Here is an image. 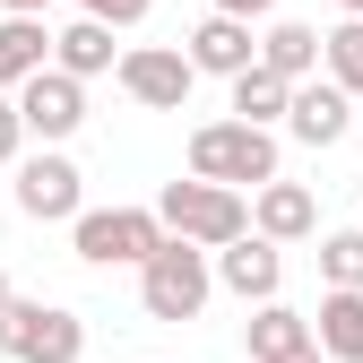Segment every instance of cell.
Returning a JSON list of instances; mask_svg holds the SVG:
<instances>
[{
	"instance_id": "obj_1",
	"label": "cell",
	"mask_w": 363,
	"mask_h": 363,
	"mask_svg": "<svg viewBox=\"0 0 363 363\" xmlns=\"http://www.w3.org/2000/svg\"><path fill=\"white\" fill-rule=\"evenodd\" d=\"M156 225L173 242H191V251H225V242L251 234V199L216 191V182H164L156 191Z\"/></svg>"
},
{
	"instance_id": "obj_2",
	"label": "cell",
	"mask_w": 363,
	"mask_h": 363,
	"mask_svg": "<svg viewBox=\"0 0 363 363\" xmlns=\"http://www.w3.org/2000/svg\"><path fill=\"white\" fill-rule=\"evenodd\" d=\"M191 182H216V191H259V182H277V130L199 121L191 130Z\"/></svg>"
},
{
	"instance_id": "obj_3",
	"label": "cell",
	"mask_w": 363,
	"mask_h": 363,
	"mask_svg": "<svg viewBox=\"0 0 363 363\" xmlns=\"http://www.w3.org/2000/svg\"><path fill=\"white\" fill-rule=\"evenodd\" d=\"M69 242L86 268H147L164 251V225H156V208H78Z\"/></svg>"
},
{
	"instance_id": "obj_4",
	"label": "cell",
	"mask_w": 363,
	"mask_h": 363,
	"mask_svg": "<svg viewBox=\"0 0 363 363\" xmlns=\"http://www.w3.org/2000/svg\"><path fill=\"white\" fill-rule=\"evenodd\" d=\"M208 294H216L208 251H191V242H173V234H164V251L139 268V311H147V320H199Z\"/></svg>"
},
{
	"instance_id": "obj_5",
	"label": "cell",
	"mask_w": 363,
	"mask_h": 363,
	"mask_svg": "<svg viewBox=\"0 0 363 363\" xmlns=\"http://www.w3.org/2000/svg\"><path fill=\"white\" fill-rule=\"evenodd\" d=\"M0 354H9V363H78L86 354V320H78V311L69 303H9V311H0Z\"/></svg>"
},
{
	"instance_id": "obj_6",
	"label": "cell",
	"mask_w": 363,
	"mask_h": 363,
	"mask_svg": "<svg viewBox=\"0 0 363 363\" xmlns=\"http://www.w3.org/2000/svg\"><path fill=\"white\" fill-rule=\"evenodd\" d=\"M113 78H121V96L139 104V113H182L191 104V61H182V43H121V61H113Z\"/></svg>"
},
{
	"instance_id": "obj_7",
	"label": "cell",
	"mask_w": 363,
	"mask_h": 363,
	"mask_svg": "<svg viewBox=\"0 0 363 363\" xmlns=\"http://www.w3.org/2000/svg\"><path fill=\"white\" fill-rule=\"evenodd\" d=\"M78 208H86V173H78L61 147L18 156V216H35V225H69Z\"/></svg>"
},
{
	"instance_id": "obj_8",
	"label": "cell",
	"mask_w": 363,
	"mask_h": 363,
	"mask_svg": "<svg viewBox=\"0 0 363 363\" xmlns=\"http://www.w3.org/2000/svg\"><path fill=\"white\" fill-rule=\"evenodd\" d=\"M9 104H18V130H26V139L61 147V139H78V121H86V86H78V78H61V69H35Z\"/></svg>"
},
{
	"instance_id": "obj_9",
	"label": "cell",
	"mask_w": 363,
	"mask_h": 363,
	"mask_svg": "<svg viewBox=\"0 0 363 363\" xmlns=\"http://www.w3.org/2000/svg\"><path fill=\"white\" fill-rule=\"evenodd\" d=\"M208 277L259 311V303H277V286H286V251H277V242H259V234H242V242L208 251Z\"/></svg>"
},
{
	"instance_id": "obj_10",
	"label": "cell",
	"mask_w": 363,
	"mask_h": 363,
	"mask_svg": "<svg viewBox=\"0 0 363 363\" xmlns=\"http://www.w3.org/2000/svg\"><path fill=\"white\" fill-rule=\"evenodd\" d=\"M182 61H191V78H225V86H234V78L259 61V35H251L242 18H216V9H208V18L191 26V43H182Z\"/></svg>"
},
{
	"instance_id": "obj_11",
	"label": "cell",
	"mask_w": 363,
	"mask_h": 363,
	"mask_svg": "<svg viewBox=\"0 0 363 363\" xmlns=\"http://www.w3.org/2000/svg\"><path fill=\"white\" fill-rule=\"evenodd\" d=\"M251 234L277 242V251H286V242H311V234H320V199H311L303 182H286V173L259 182V191H251Z\"/></svg>"
},
{
	"instance_id": "obj_12",
	"label": "cell",
	"mask_w": 363,
	"mask_h": 363,
	"mask_svg": "<svg viewBox=\"0 0 363 363\" xmlns=\"http://www.w3.org/2000/svg\"><path fill=\"white\" fill-rule=\"evenodd\" d=\"M354 130V104L337 96L329 78H303L294 96H286V139H303V147H337Z\"/></svg>"
},
{
	"instance_id": "obj_13",
	"label": "cell",
	"mask_w": 363,
	"mask_h": 363,
	"mask_svg": "<svg viewBox=\"0 0 363 363\" xmlns=\"http://www.w3.org/2000/svg\"><path fill=\"white\" fill-rule=\"evenodd\" d=\"M259 69L286 78V86L320 78V26H303V18H268V35H259Z\"/></svg>"
},
{
	"instance_id": "obj_14",
	"label": "cell",
	"mask_w": 363,
	"mask_h": 363,
	"mask_svg": "<svg viewBox=\"0 0 363 363\" xmlns=\"http://www.w3.org/2000/svg\"><path fill=\"white\" fill-rule=\"evenodd\" d=\"M113 61H121V43H113V26H96V18H69V26L52 35V69L78 78V86H86V78H104Z\"/></svg>"
},
{
	"instance_id": "obj_15",
	"label": "cell",
	"mask_w": 363,
	"mask_h": 363,
	"mask_svg": "<svg viewBox=\"0 0 363 363\" xmlns=\"http://www.w3.org/2000/svg\"><path fill=\"white\" fill-rule=\"evenodd\" d=\"M303 320L320 363H363V294H320V311H303Z\"/></svg>"
},
{
	"instance_id": "obj_16",
	"label": "cell",
	"mask_w": 363,
	"mask_h": 363,
	"mask_svg": "<svg viewBox=\"0 0 363 363\" xmlns=\"http://www.w3.org/2000/svg\"><path fill=\"white\" fill-rule=\"evenodd\" d=\"M35 69H52V26L43 18H0V96H18Z\"/></svg>"
},
{
	"instance_id": "obj_17",
	"label": "cell",
	"mask_w": 363,
	"mask_h": 363,
	"mask_svg": "<svg viewBox=\"0 0 363 363\" xmlns=\"http://www.w3.org/2000/svg\"><path fill=\"white\" fill-rule=\"evenodd\" d=\"M242 337H251V363H294L311 346V320H303L294 303H259L251 320H242Z\"/></svg>"
},
{
	"instance_id": "obj_18",
	"label": "cell",
	"mask_w": 363,
	"mask_h": 363,
	"mask_svg": "<svg viewBox=\"0 0 363 363\" xmlns=\"http://www.w3.org/2000/svg\"><path fill=\"white\" fill-rule=\"evenodd\" d=\"M320 78L337 86L346 104H363V18H337L320 35Z\"/></svg>"
},
{
	"instance_id": "obj_19",
	"label": "cell",
	"mask_w": 363,
	"mask_h": 363,
	"mask_svg": "<svg viewBox=\"0 0 363 363\" xmlns=\"http://www.w3.org/2000/svg\"><path fill=\"white\" fill-rule=\"evenodd\" d=\"M286 96H294V86H286V78H268V69L251 61V69L234 78V104H225V113H234L242 130H277V121H286Z\"/></svg>"
},
{
	"instance_id": "obj_20",
	"label": "cell",
	"mask_w": 363,
	"mask_h": 363,
	"mask_svg": "<svg viewBox=\"0 0 363 363\" xmlns=\"http://www.w3.org/2000/svg\"><path fill=\"white\" fill-rule=\"evenodd\" d=\"M320 277H329V294H363V225L320 234Z\"/></svg>"
},
{
	"instance_id": "obj_21",
	"label": "cell",
	"mask_w": 363,
	"mask_h": 363,
	"mask_svg": "<svg viewBox=\"0 0 363 363\" xmlns=\"http://www.w3.org/2000/svg\"><path fill=\"white\" fill-rule=\"evenodd\" d=\"M147 9H156V0H78V18H96V26H113V35L147 26Z\"/></svg>"
},
{
	"instance_id": "obj_22",
	"label": "cell",
	"mask_w": 363,
	"mask_h": 363,
	"mask_svg": "<svg viewBox=\"0 0 363 363\" xmlns=\"http://www.w3.org/2000/svg\"><path fill=\"white\" fill-rule=\"evenodd\" d=\"M18 156H26V130H18V104L0 96V164H18Z\"/></svg>"
},
{
	"instance_id": "obj_23",
	"label": "cell",
	"mask_w": 363,
	"mask_h": 363,
	"mask_svg": "<svg viewBox=\"0 0 363 363\" xmlns=\"http://www.w3.org/2000/svg\"><path fill=\"white\" fill-rule=\"evenodd\" d=\"M216 18H242L251 26V18H277V0H216Z\"/></svg>"
},
{
	"instance_id": "obj_24",
	"label": "cell",
	"mask_w": 363,
	"mask_h": 363,
	"mask_svg": "<svg viewBox=\"0 0 363 363\" xmlns=\"http://www.w3.org/2000/svg\"><path fill=\"white\" fill-rule=\"evenodd\" d=\"M52 0H0V18H43Z\"/></svg>"
},
{
	"instance_id": "obj_25",
	"label": "cell",
	"mask_w": 363,
	"mask_h": 363,
	"mask_svg": "<svg viewBox=\"0 0 363 363\" xmlns=\"http://www.w3.org/2000/svg\"><path fill=\"white\" fill-rule=\"evenodd\" d=\"M9 303H18V294H9V277H0V311H9Z\"/></svg>"
},
{
	"instance_id": "obj_26",
	"label": "cell",
	"mask_w": 363,
	"mask_h": 363,
	"mask_svg": "<svg viewBox=\"0 0 363 363\" xmlns=\"http://www.w3.org/2000/svg\"><path fill=\"white\" fill-rule=\"evenodd\" d=\"M294 363H320V346H303V354H294Z\"/></svg>"
},
{
	"instance_id": "obj_27",
	"label": "cell",
	"mask_w": 363,
	"mask_h": 363,
	"mask_svg": "<svg viewBox=\"0 0 363 363\" xmlns=\"http://www.w3.org/2000/svg\"><path fill=\"white\" fill-rule=\"evenodd\" d=\"M346 18H363V0H346Z\"/></svg>"
}]
</instances>
